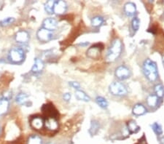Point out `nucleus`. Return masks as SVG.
<instances>
[{"label": "nucleus", "instance_id": "14", "mask_svg": "<svg viewBox=\"0 0 164 144\" xmlns=\"http://www.w3.org/2000/svg\"><path fill=\"white\" fill-rule=\"evenodd\" d=\"M44 69V63L40 58H35V63L33 65L32 69H31V71L35 74H38L40 73Z\"/></svg>", "mask_w": 164, "mask_h": 144}, {"label": "nucleus", "instance_id": "31", "mask_svg": "<svg viewBox=\"0 0 164 144\" xmlns=\"http://www.w3.org/2000/svg\"><path fill=\"white\" fill-rule=\"evenodd\" d=\"M69 85L72 86L73 88L76 89V90H79L80 88V84L78 82H69Z\"/></svg>", "mask_w": 164, "mask_h": 144}, {"label": "nucleus", "instance_id": "34", "mask_svg": "<svg viewBox=\"0 0 164 144\" xmlns=\"http://www.w3.org/2000/svg\"><path fill=\"white\" fill-rule=\"evenodd\" d=\"M0 132H1V127H0Z\"/></svg>", "mask_w": 164, "mask_h": 144}, {"label": "nucleus", "instance_id": "1", "mask_svg": "<svg viewBox=\"0 0 164 144\" xmlns=\"http://www.w3.org/2000/svg\"><path fill=\"white\" fill-rule=\"evenodd\" d=\"M142 71L145 77L150 82H155L158 78V71L156 63L150 59H146L142 65Z\"/></svg>", "mask_w": 164, "mask_h": 144}, {"label": "nucleus", "instance_id": "15", "mask_svg": "<svg viewBox=\"0 0 164 144\" xmlns=\"http://www.w3.org/2000/svg\"><path fill=\"white\" fill-rule=\"evenodd\" d=\"M132 112L136 116H142L144 115L147 112L146 107L141 104H137L133 107Z\"/></svg>", "mask_w": 164, "mask_h": 144}, {"label": "nucleus", "instance_id": "25", "mask_svg": "<svg viewBox=\"0 0 164 144\" xmlns=\"http://www.w3.org/2000/svg\"><path fill=\"white\" fill-rule=\"evenodd\" d=\"M27 98H28V95L25 93H19L18 95L16 96V98H15V101L16 103H18V104H25L27 101Z\"/></svg>", "mask_w": 164, "mask_h": 144}, {"label": "nucleus", "instance_id": "8", "mask_svg": "<svg viewBox=\"0 0 164 144\" xmlns=\"http://www.w3.org/2000/svg\"><path fill=\"white\" fill-rule=\"evenodd\" d=\"M57 24H58V23H57V21L55 18H48L44 20L43 22H42V28L53 32L56 29Z\"/></svg>", "mask_w": 164, "mask_h": 144}, {"label": "nucleus", "instance_id": "19", "mask_svg": "<svg viewBox=\"0 0 164 144\" xmlns=\"http://www.w3.org/2000/svg\"><path fill=\"white\" fill-rule=\"evenodd\" d=\"M158 98L155 95H150L147 98V104L148 106L151 108H154L158 105Z\"/></svg>", "mask_w": 164, "mask_h": 144}, {"label": "nucleus", "instance_id": "10", "mask_svg": "<svg viewBox=\"0 0 164 144\" xmlns=\"http://www.w3.org/2000/svg\"><path fill=\"white\" fill-rule=\"evenodd\" d=\"M101 54V48L97 45L91 47L87 50V56L90 58L97 59Z\"/></svg>", "mask_w": 164, "mask_h": 144}, {"label": "nucleus", "instance_id": "9", "mask_svg": "<svg viewBox=\"0 0 164 144\" xmlns=\"http://www.w3.org/2000/svg\"><path fill=\"white\" fill-rule=\"evenodd\" d=\"M44 125L49 130L55 131L58 128V122L54 117H48L44 122Z\"/></svg>", "mask_w": 164, "mask_h": 144}, {"label": "nucleus", "instance_id": "20", "mask_svg": "<svg viewBox=\"0 0 164 144\" xmlns=\"http://www.w3.org/2000/svg\"><path fill=\"white\" fill-rule=\"evenodd\" d=\"M100 128V125L96 120H93L91 124V128L89 129V132L91 135H94L98 132V130Z\"/></svg>", "mask_w": 164, "mask_h": 144}, {"label": "nucleus", "instance_id": "13", "mask_svg": "<svg viewBox=\"0 0 164 144\" xmlns=\"http://www.w3.org/2000/svg\"><path fill=\"white\" fill-rule=\"evenodd\" d=\"M29 39L28 33L26 31H20L15 34V40L18 43H26Z\"/></svg>", "mask_w": 164, "mask_h": 144}, {"label": "nucleus", "instance_id": "11", "mask_svg": "<svg viewBox=\"0 0 164 144\" xmlns=\"http://www.w3.org/2000/svg\"><path fill=\"white\" fill-rule=\"evenodd\" d=\"M44 120L43 119L39 117H35L31 118L30 121V125L31 128L35 130H41L44 126Z\"/></svg>", "mask_w": 164, "mask_h": 144}, {"label": "nucleus", "instance_id": "5", "mask_svg": "<svg viewBox=\"0 0 164 144\" xmlns=\"http://www.w3.org/2000/svg\"><path fill=\"white\" fill-rule=\"evenodd\" d=\"M115 75L120 80H127L131 76V71L126 66L121 65L115 69Z\"/></svg>", "mask_w": 164, "mask_h": 144}, {"label": "nucleus", "instance_id": "2", "mask_svg": "<svg viewBox=\"0 0 164 144\" xmlns=\"http://www.w3.org/2000/svg\"><path fill=\"white\" fill-rule=\"evenodd\" d=\"M122 52V42L119 39H115L111 43L107 53V60L114 62L118 60Z\"/></svg>", "mask_w": 164, "mask_h": 144}, {"label": "nucleus", "instance_id": "22", "mask_svg": "<svg viewBox=\"0 0 164 144\" xmlns=\"http://www.w3.org/2000/svg\"><path fill=\"white\" fill-rule=\"evenodd\" d=\"M154 91H155V95H156L158 98H161L163 97L164 87L162 85V84H159L155 85V89H154Z\"/></svg>", "mask_w": 164, "mask_h": 144}, {"label": "nucleus", "instance_id": "35", "mask_svg": "<svg viewBox=\"0 0 164 144\" xmlns=\"http://www.w3.org/2000/svg\"><path fill=\"white\" fill-rule=\"evenodd\" d=\"M48 144H53V143H48Z\"/></svg>", "mask_w": 164, "mask_h": 144}, {"label": "nucleus", "instance_id": "12", "mask_svg": "<svg viewBox=\"0 0 164 144\" xmlns=\"http://www.w3.org/2000/svg\"><path fill=\"white\" fill-rule=\"evenodd\" d=\"M136 11V5L133 2H127L124 5V12L128 17H132L134 15Z\"/></svg>", "mask_w": 164, "mask_h": 144}, {"label": "nucleus", "instance_id": "6", "mask_svg": "<svg viewBox=\"0 0 164 144\" xmlns=\"http://www.w3.org/2000/svg\"><path fill=\"white\" fill-rule=\"evenodd\" d=\"M37 39L40 42H48L53 39V34L51 31H48L47 29L42 28L37 33Z\"/></svg>", "mask_w": 164, "mask_h": 144}, {"label": "nucleus", "instance_id": "21", "mask_svg": "<svg viewBox=\"0 0 164 144\" xmlns=\"http://www.w3.org/2000/svg\"><path fill=\"white\" fill-rule=\"evenodd\" d=\"M104 18L101 16H95L91 19V25L93 27H99L103 24Z\"/></svg>", "mask_w": 164, "mask_h": 144}, {"label": "nucleus", "instance_id": "32", "mask_svg": "<svg viewBox=\"0 0 164 144\" xmlns=\"http://www.w3.org/2000/svg\"><path fill=\"white\" fill-rule=\"evenodd\" d=\"M88 44H89V42H82V43H80L79 45H80V46H82V47H85V46H87Z\"/></svg>", "mask_w": 164, "mask_h": 144}, {"label": "nucleus", "instance_id": "18", "mask_svg": "<svg viewBox=\"0 0 164 144\" xmlns=\"http://www.w3.org/2000/svg\"><path fill=\"white\" fill-rule=\"evenodd\" d=\"M75 97L79 101H85V102H88V101H91V98L89 96L85 93V92L82 91V90H77L75 92Z\"/></svg>", "mask_w": 164, "mask_h": 144}, {"label": "nucleus", "instance_id": "3", "mask_svg": "<svg viewBox=\"0 0 164 144\" xmlns=\"http://www.w3.org/2000/svg\"><path fill=\"white\" fill-rule=\"evenodd\" d=\"M109 91L112 95L117 97H124L128 94V90L125 84L119 82H114L111 83L109 87Z\"/></svg>", "mask_w": 164, "mask_h": 144}, {"label": "nucleus", "instance_id": "7", "mask_svg": "<svg viewBox=\"0 0 164 144\" xmlns=\"http://www.w3.org/2000/svg\"><path fill=\"white\" fill-rule=\"evenodd\" d=\"M67 10V5L64 1H55L53 12L57 15H62Z\"/></svg>", "mask_w": 164, "mask_h": 144}, {"label": "nucleus", "instance_id": "17", "mask_svg": "<svg viewBox=\"0 0 164 144\" xmlns=\"http://www.w3.org/2000/svg\"><path fill=\"white\" fill-rule=\"evenodd\" d=\"M127 128L130 133H136L140 130L139 125L136 124L134 120H131L127 123Z\"/></svg>", "mask_w": 164, "mask_h": 144}, {"label": "nucleus", "instance_id": "23", "mask_svg": "<svg viewBox=\"0 0 164 144\" xmlns=\"http://www.w3.org/2000/svg\"><path fill=\"white\" fill-rule=\"evenodd\" d=\"M95 101H96L97 104H98L101 108H107L108 107V102L104 98L102 97V96H98L95 98Z\"/></svg>", "mask_w": 164, "mask_h": 144}, {"label": "nucleus", "instance_id": "29", "mask_svg": "<svg viewBox=\"0 0 164 144\" xmlns=\"http://www.w3.org/2000/svg\"><path fill=\"white\" fill-rule=\"evenodd\" d=\"M131 26L134 31L136 32L139 30V26H140V21L138 18H134L131 21Z\"/></svg>", "mask_w": 164, "mask_h": 144}, {"label": "nucleus", "instance_id": "24", "mask_svg": "<svg viewBox=\"0 0 164 144\" xmlns=\"http://www.w3.org/2000/svg\"><path fill=\"white\" fill-rule=\"evenodd\" d=\"M28 144H42V141L38 135H33L28 138Z\"/></svg>", "mask_w": 164, "mask_h": 144}, {"label": "nucleus", "instance_id": "4", "mask_svg": "<svg viewBox=\"0 0 164 144\" xmlns=\"http://www.w3.org/2000/svg\"><path fill=\"white\" fill-rule=\"evenodd\" d=\"M10 60L15 63H21L24 58V52L21 48H13L9 52L8 56Z\"/></svg>", "mask_w": 164, "mask_h": 144}, {"label": "nucleus", "instance_id": "30", "mask_svg": "<svg viewBox=\"0 0 164 144\" xmlns=\"http://www.w3.org/2000/svg\"><path fill=\"white\" fill-rule=\"evenodd\" d=\"M71 98H72V95L69 93H66L63 95V99L65 101H67L68 102V101H70Z\"/></svg>", "mask_w": 164, "mask_h": 144}, {"label": "nucleus", "instance_id": "16", "mask_svg": "<svg viewBox=\"0 0 164 144\" xmlns=\"http://www.w3.org/2000/svg\"><path fill=\"white\" fill-rule=\"evenodd\" d=\"M9 100L4 98L0 100V115H3V114H6L8 109H9Z\"/></svg>", "mask_w": 164, "mask_h": 144}, {"label": "nucleus", "instance_id": "27", "mask_svg": "<svg viewBox=\"0 0 164 144\" xmlns=\"http://www.w3.org/2000/svg\"><path fill=\"white\" fill-rule=\"evenodd\" d=\"M151 128H152V130L154 131V132H155L156 135H162L163 133L162 127H161V125L158 124V122H155V123L152 124V125H151Z\"/></svg>", "mask_w": 164, "mask_h": 144}, {"label": "nucleus", "instance_id": "26", "mask_svg": "<svg viewBox=\"0 0 164 144\" xmlns=\"http://www.w3.org/2000/svg\"><path fill=\"white\" fill-rule=\"evenodd\" d=\"M55 1H48L45 5V10L48 14H53V7Z\"/></svg>", "mask_w": 164, "mask_h": 144}, {"label": "nucleus", "instance_id": "28", "mask_svg": "<svg viewBox=\"0 0 164 144\" xmlns=\"http://www.w3.org/2000/svg\"><path fill=\"white\" fill-rule=\"evenodd\" d=\"M14 22H15V18L9 17V18H5L4 20H2V21H0V26H9V25H10V24L13 23Z\"/></svg>", "mask_w": 164, "mask_h": 144}, {"label": "nucleus", "instance_id": "33", "mask_svg": "<svg viewBox=\"0 0 164 144\" xmlns=\"http://www.w3.org/2000/svg\"><path fill=\"white\" fill-rule=\"evenodd\" d=\"M162 62H163V64L164 65V56H163V59H162Z\"/></svg>", "mask_w": 164, "mask_h": 144}]
</instances>
